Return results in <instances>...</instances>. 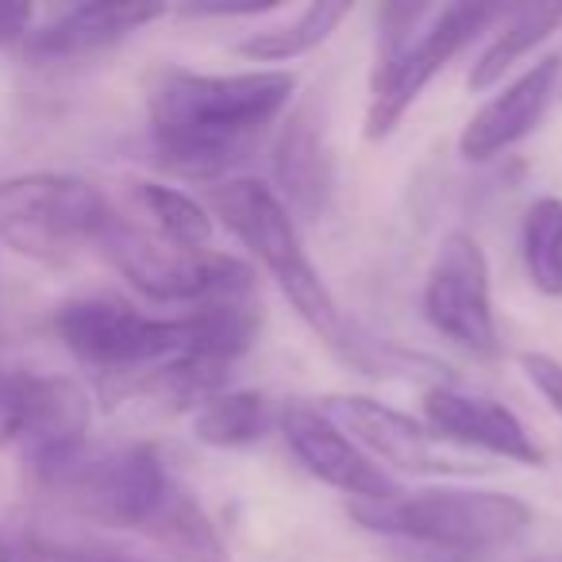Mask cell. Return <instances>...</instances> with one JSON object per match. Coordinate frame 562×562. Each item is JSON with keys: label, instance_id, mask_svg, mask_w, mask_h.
<instances>
[{"label": "cell", "instance_id": "11", "mask_svg": "<svg viewBox=\"0 0 562 562\" xmlns=\"http://www.w3.org/2000/svg\"><path fill=\"white\" fill-rule=\"evenodd\" d=\"M424 420H428L424 428L431 431V439L497 454V459L520 462V467H543V451L536 447L520 416L490 397L436 385L424 393Z\"/></svg>", "mask_w": 562, "mask_h": 562}, {"label": "cell", "instance_id": "1", "mask_svg": "<svg viewBox=\"0 0 562 562\" xmlns=\"http://www.w3.org/2000/svg\"><path fill=\"white\" fill-rule=\"evenodd\" d=\"M293 89L297 78L285 70H162L147 93L150 147L166 170L220 178L290 109Z\"/></svg>", "mask_w": 562, "mask_h": 562}, {"label": "cell", "instance_id": "10", "mask_svg": "<svg viewBox=\"0 0 562 562\" xmlns=\"http://www.w3.org/2000/svg\"><path fill=\"white\" fill-rule=\"evenodd\" d=\"M285 443L297 454V462L324 485L347 493L359 505L393 501L401 493L397 477L382 470L331 416H324L316 405H290L281 413Z\"/></svg>", "mask_w": 562, "mask_h": 562}, {"label": "cell", "instance_id": "18", "mask_svg": "<svg viewBox=\"0 0 562 562\" xmlns=\"http://www.w3.org/2000/svg\"><path fill=\"white\" fill-rule=\"evenodd\" d=\"M347 12H351V4H328V0H321V4H308L290 24L247 35L235 50H239L243 58H255V63H290V58H301L321 47V43L344 24Z\"/></svg>", "mask_w": 562, "mask_h": 562}, {"label": "cell", "instance_id": "13", "mask_svg": "<svg viewBox=\"0 0 562 562\" xmlns=\"http://www.w3.org/2000/svg\"><path fill=\"white\" fill-rule=\"evenodd\" d=\"M559 78H562V55H547V58H539V63H531L520 78L508 81L501 93H493L490 101L467 120V127H462V135H459L462 155L493 158L513 147V143H520L524 135L536 132L547 104L559 93Z\"/></svg>", "mask_w": 562, "mask_h": 562}, {"label": "cell", "instance_id": "3", "mask_svg": "<svg viewBox=\"0 0 562 562\" xmlns=\"http://www.w3.org/2000/svg\"><path fill=\"white\" fill-rule=\"evenodd\" d=\"M497 20L493 9L474 4H393L382 12V55H378L374 97L367 109V139H385L405 120L431 78Z\"/></svg>", "mask_w": 562, "mask_h": 562}, {"label": "cell", "instance_id": "24", "mask_svg": "<svg viewBox=\"0 0 562 562\" xmlns=\"http://www.w3.org/2000/svg\"><path fill=\"white\" fill-rule=\"evenodd\" d=\"M520 367H524V374H528V382L539 390V397L551 405V413L562 416V362H554L551 355L528 351V355H520Z\"/></svg>", "mask_w": 562, "mask_h": 562}, {"label": "cell", "instance_id": "16", "mask_svg": "<svg viewBox=\"0 0 562 562\" xmlns=\"http://www.w3.org/2000/svg\"><path fill=\"white\" fill-rule=\"evenodd\" d=\"M554 32H562V4H536V9H520L513 16H505L501 32L485 43V50L474 58V70H470V89H490L520 63L524 55L547 43Z\"/></svg>", "mask_w": 562, "mask_h": 562}, {"label": "cell", "instance_id": "20", "mask_svg": "<svg viewBox=\"0 0 562 562\" xmlns=\"http://www.w3.org/2000/svg\"><path fill=\"white\" fill-rule=\"evenodd\" d=\"M135 193H139V204L150 212L155 232L162 239L193 250L212 247V216L196 196L181 193L173 186H162V181H139Z\"/></svg>", "mask_w": 562, "mask_h": 562}, {"label": "cell", "instance_id": "14", "mask_svg": "<svg viewBox=\"0 0 562 562\" xmlns=\"http://www.w3.org/2000/svg\"><path fill=\"white\" fill-rule=\"evenodd\" d=\"M324 416L339 424L344 431H351V439L359 447H367V454L378 467L408 470V474H451V462L439 459L436 439L424 424H416L413 416L397 413V408L382 405L370 397H328L324 405H316Z\"/></svg>", "mask_w": 562, "mask_h": 562}, {"label": "cell", "instance_id": "21", "mask_svg": "<svg viewBox=\"0 0 562 562\" xmlns=\"http://www.w3.org/2000/svg\"><path fill=\"white\" fill-rule=\"evenodd\" d=\"M524 266L539 293L562 297V201L543 196L524 216Z\"/></svg>", "mask_w": 562, "mask_h": 562}, {"label": "cell", "instance_id": "7", "mask_svg": "<svg viewBox=\"0 0 562 562\" xmlns=\"http://www.w3.org/2000/svg\"><path fill=\"white\" fill-rule=\"evenodd\" d=\"M63 347L89 370L135 374L162 370L189 355L186 316H147L120 297H74L55 313Z\"/></svg>", "mask_w": 562, "mask_h": 562}, {"label": "cell", "instance_id": "19", "mask_svg": "<svg viewBox=\"0 0 562 562\" xmlns=\"http://www.w3.org/2000/svg\"><path fill=\"white\" fill-rule=\"evenodd\" d=\"M147 536H155L158 543L178 551L186 562H224V543H220L216 528H212L204 508L178 482L170 485L162 508L150 520Z\"/></svg>", "mask_w": 562, "mask_h": 562}, {"label": "cell", "instance_id": "26", "mask_svg": "<svg viewBox=\"0 0 562 562\" xmlns=\"http://www.w3.org/2000/svg\"><path fill=\"white\" fill-rule=\"evenodd\" d=\"M278 9L273 0H266V4H258V0H243V4H224V0H212V4H189V9H181L186 16H262V12Z\"/></svg>", "mask_w": 562, "mask_h": 562}, {"label": "cell", "instance_id": "2", "mask_svg": "<svg viewBox=\"0 0 562 562\" xmlns=\"http://www.w3.org/2000/svg\"><path fill=\"white\" fill-rule=\"evenodd\" d=\"M212 209H216V216L227 224V232L266 266V273L278 281V290L290 297V305L301 313V321H305L331 351L351 359L355 339L347 336L344 313H339L336 297H331V290L324 285L313 258L305 255L297 220L278 201V193H273L270 186H262V181L232 178L212 189Z\"/></svg>", "mask_w": 562, "mask_h": 562}, {"label": "cell", "instance_id": "5", "mask_svg": "<svg viewBox=\"0 0 562 562\" xmlns=\"http://www.w3.org/2000/svg\"><path fill=\"white\" fill-rule=\"evenodd\" d=\"M93 247L132 281L135 290L162 305H204V301L255 297V270L224 250H193L162 239L112 212Z\"/></svg>", "mask_w": 562, "mask_h": 562}, {"label": "cell", "instance_id": "23", "mask_svg": "<svg viewBox=\"0 0 562 562\" xmlns=\"http://www.w3.org/2000/svg\"><path fill=\"white\" fill-rule=\"evenodd\" d=\"M32 393H35L32 370L0 367V447L16 451L27 424V408H32Z\"/></svg>", "mask_w": 562, "mask_h": 562}, {"label": "cell", "instance_id": "12", "mask_svg": "<svg viewBox=\"0 0 562 562\" xmlns=\"http://www.w3.org/2000/svg\"><path fill=\"white\" fill-rule=\"evenodd\" d=\"M273 178H278V201L290 216H321L336 189V158H331L328 124L316 101H305L290 112L281 127L278 150H273Z\"/></svg>", "mask_w": 562, "mask_h": 562}, {"label": "cell", "instance_id": "6", "mask_svg": "<svg viewBox=\"0 0 562 562\" xmlns=\"http://www.w3.org/2000/svg\"><path fill=\"white\" fill-rule=\"evenodd\" d=\"M112 204L74 173H12L0 178V243L40 262H58L81 243H97Z\"/></svg>", "mask_w": 562, "mask_h": 562}, {"label": "cell", "instance_id": "8", "mask_svg": "<svg viewBox=\"0 0 562 562\" xmlns=\"http://www.w3.org/2000/svg\"><path fill=\"white\" fill-rule=\"evenodd\" d=\"M170 485L173 477L166 474L155 447L124 443V447H104V451L86 447L43 490H50L74 513L89 516L97 524L147 531L155 513L162 508Z\"/></svg>", "mask_w": 562, "mask_h": 562}, {"label": "cell", "instance_id": "4", "mask_svg": "<svg viewBox=\"0 0 562 562\" xmlns=\"http://www.w3.org/2000/svg\"><path fill=\"white\" fill-rule=\"evenodd\" d=\"M351 516L382 536L459 554L493 551L531 528V508L520 497L497 490H462V485H436L420 493L401 490L393 501L378 505L351 501Z\"/></svg>", "mask_w": 562, "mask_h": 562}, {"label": "cell", "instance_id": "22", "mask_svg": "<svg viewBox=\"0 0 562 562\" xmlns=\"http://www.w3.org/2000/svg\"><path fill=\"white\" fill-rule=\"evenodd\" d=\"M0 562H139L120 551L81 547L35 528H0Z\"/></svg>", "mask_w": 562, "mask_h": 562}, {"label": "cell", "instance_id": "17", "mask_svg": "<svg viewBox=\"0 0 562 562\" xmlns=\"http://www.w3.org/2000/svg\"><path fill=\"white\" fill-rule=\"evenodd\" d=\"M270 401L255 390H227L204 401L193 416V436L216 451H239L270 431Z\"/></svg>", "mask_w": 562, "mask_h": 562}, {"label": "cell", "instance_id": "9", "mask_svg": "<svg viewBox=\"0 0 562 562\" xmlns=\"http://www.w3.org/2000/svg\"><path fill=\"white\" fill-rule=\"evenodd\" d=\"M428 324L474 359H497V321L490 297V258L470 232H451L424 281Z\"/></svg>", "mask_w": 562, "mask_h": 562}, {"label": "cell", "instance_id": "15", "mask_svg": "<svg viewBox=\"0 0 562 562\" xmlns=\"http://www.w3.org/2000/svg\"><path fill=\"white\" fill-rule=\"evenodd\" d=\"M170 9L162 4H78L55 16L50 24L27 35V55L35 58H81L124 43L127 35L143 32L162 20Z\"/></svg>", "mask_w": 562, "mask_h": 562}, {"label": "cell", "instance_id": "25", "mask_svg": "<svg viewBox=\"0 0 562 562\" xmlns=\"http://www.w3.org/2000/svg\"><path fill=\"white\" fill-rule=\"evenodd\" d=\"M32 4H0V47L32 35Z\"/></svg>", "mask_w": 562, "mask_h": 562}, {"label": "cell", "instance_id": "27", "mask_svg": "<svg viewBox=\"0 0 562 562\" xmlns=\"http://www.w3.org/2000/svg\"><path fill=\"white\" fill-rule=\"evenodd\" d=\"M0 336H4V324H0Z\"/></svg>", "mask_w": 562, "mask_h": 562}]
</instances>
